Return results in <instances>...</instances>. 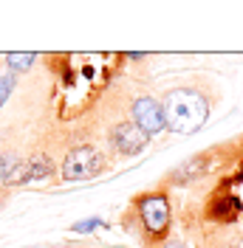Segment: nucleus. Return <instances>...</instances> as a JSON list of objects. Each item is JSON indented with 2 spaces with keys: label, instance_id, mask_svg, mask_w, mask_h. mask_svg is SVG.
Instances as JSON below:
<instances>
[{
  "label": "nucleus",
  "instance_id": "obj_1",
  "mask_svg": "<svg viewBox=\"0 0 243 248\" xmlns=\"http://www.w3.org/2000/svg\"><path fill=\"white\" fill-rule=\"evenodd\" d=\"M161 110H164V124L181 136L198 133L209 119V102L195 88H173L161 99Z\"/></svg>",
  "mask_w": 243,
  "mask_h": 248
},
{
  "label": "nucleus",
  "instance_id": "obj_2",
  "mask_svg": "<svg viewBox=\"0 0 243 248\" xmlns=\"http://www.w3.org/2000/svg\"><path fill=\"white\" fill-rule=\"evenodd\" d=\"M136 209L141 217V226L147 232V240L158 243L170 234V201L164 192H144L136 198Z\"/></svg>",
  "mask_w": 243,
  "mask_h": 248
},
{
  "label": "nucleus",
  "instance_id": "obj_3",
  "mask_svg": "<svg viewBox=\"0 0 243 248\" xmlns=\"http://www.w3.org/2000/svg\"><path fill=\"white\" fill-rule=\"evenodd\" d=\"M102 155L93 147H74L62 161V181H88L102 172Z\"/></svg>",
  "mask_w": 243,
  "mask_h": 248
},
{
  "label": "nucleus",
  "instance_id": "obj_4",
  "mask_svg": "<svg viewBox=\"0 0 243 248\" xmlns=\"http://www.w3.org/2000/svg\"><path fill=\"white\" fill-rule=\"evenodd\" d=\"M133 124L150 139V136H158L167 124H164V110H161V102H156L153 96H141L133 102Z\"/></svg>",
  "mask_w": 243,
  "mask_h": 248
},
{
  "label": "nucleus",
  "instance_id": "obj_5",
  "mask_svg": "<svg viewBox=\"0 0 243 248\" xmlns=\"http://www.w3.org/2000/svg\"><path fill=\"white\" fill-rule=\"evenodd\" d=\"M113 147L119 150L122 155H136L144 150V144H147V136L139 130L133 122H122L113 127Z\"/></svg>",
  "mask_w": 243,
  "mask_h": 248
},
{
  "label": "nucleus",
  "instance_id": "obj_6",
  "mask_svg": "<svg viewBox=\"0 0 243 248\" xmlns=\"http://www.w3.org/2000/svg\"><path fill=\"white\" fill-rule=\"evenodd\" d=\"M207 164H209V161H207V153H204V155H195L190 164H184L181 170L173 175V181H178V184H184V181H192V178H198L201 172L207 170Z\"/></svg>",
  "mask_w": 243,
  "mask_h": 248
},
{
  "label": "nucleus",
  "instance_id": "obj_7",
  "mask_svg": "<svg viewBox=\"0 0 243 248\" xmlns=\"http://www.w3.org/2000/svg\"><path fill=\"white\" fill-rule=\"evenodd\" d=\"M26 170H29V181H40V178H48L51 175V158L48 155H34L29 164H26Z\"/></svg>",
  "mask_w": 243,
  "mask_h": 248
},
{
  "label": "nucleus",
  "instance_id": "obj_8",
  "mask_svg": "<svg viewBox=\"0 0 243 248\" xmlns=\"http://www.w3.org/2000/svg\"><path fill=\"white\" fill-rule=\"evenodd\" d=\"M34 60H37V54H31V51H26V54H6V65L12 71H29Z\"/></svg>",
  "mask_w": 243,
  "mask_h": 248
},
{
  "label": "nucleus",
  "instance_id": "obj_9",
  "mask_svg": "<svg viewBox=\"0 0 243 248\" xmlns=\"http://www.w3.org/2000/svg\"><path fill=\"white\" fill-rule=\"evenodd\" d=\"M15 85H17L15 74H3V77H0V108H3V105H6V99L12 96V88H15Z\"/></svg>",
  "mask_w": 243,
  "mask_h": 248
},
{
  "label": "nucleus",
  "instance_id": "obj_10",
  "mask_svg": "<svg viewBox=\"0 0 243 248\" xmlns=\"http://www.w3.org/2000/svg\"><path fill=\"white\" fill-rule=\"evenodd\" d=\"M15 164L17 161L12 158V155H0V184H6V178H9V172H12Z\"/></svg>",
  "mask_w": 243,
  "mask_h": 248
},
{
  "label": "nucleus",
  "instance_id": "obj_11",
  "mask_svg": "<svg viewBox=\"0 0 243 248\" xmlns=\"http://www.w3.org/2000/svg\"><path fill=\"white\" fill-rule=\"evenodd\" d=\"M99 223H102L99 217H88V220H79V223H74L71 229H74V232H93V229H96Z\"/></svg>",
  "mask_w": 243,
  "mask_h": 248
},
{
  "label": "nucleus",
  "instance_id": "obj_12",
  "mask_svg": "<svg viewBox=\"0 0 243 248\" xmlns=\"http://www.w3.org/2000/svg\"><path fill=\"white\" fill-rule=\"evenodd\" d=\"M161 248H184V243H181V240H167Z\"/></svg>",
  "mask_w": 243,
  "mask_h": 248
},
{
  "label": "nucleus",
  "instance_id": "obj_13",
  "mask_svg": "<svg viewBox=\"0 0 243 248\" xmlns=\"http://www.w3.org/2000/svg\"><path fill=\"white\" fill-rule=\"evenodd\" d=\"M226 248H243V243H241V246H226Z\"/></svg>",
  "mask_w": 243,
  "mask_h": 248
},
{
  "label": "nucleus",
  "instance_id": "obj_14",
  "mask_svg": "<svg viewBox=\"0 0 243 248\" xmlns=\"http://www.w3.org/2000/svg\"><path fill=\"white\" fill-rule=\"evenodd\" d=\"M48 248H51V246H48ZM60 248H74V246H60Z\"/></svg>",
  "mask_w": 243,
  "mask_h": 248
}]
</instances>
